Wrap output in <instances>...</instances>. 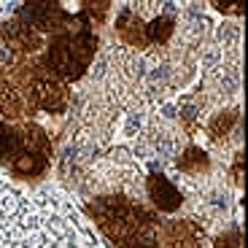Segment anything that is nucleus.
Returning <instances> with one entry per match:
<instances>
[{
	"instance_id": "nucleus-1",
	"label": "nucleus",
	"mask_w": 248,
	"mask_h": 248,
	"mask_svg": "<svg viewBox=\"0 0 248 248\" xmlns=\"http://www.w3.org/2000/svg\"><path fill=\"white\" fill-rule=\"evenodd\" d=\"M94 46H97V38L92 35V30L87 25L78 32L70 30L51 41L44 68L54 78H78L81 70L87 68L89 60L94 57Z\"/></svg>"
},
{
	"instance_id": "nucleus-2",
	"label": "nucleus",
	"mask_w": 248,
	"mask_h": 248,
	"mask_svg": "<svg viewBox=\"0 0 248 248\" xmlns=\"http://www.w3.org/2000/svg\"><path fill=\"white\" fill-rule=\"evenodd\" d=\"M3 38L8 41V46H11V51H35L38 44H41V38H38V32L32 30L30 25H25L22 19H11V22H6L3 25Z\"/></svg>"
},
{
	"instance_id": "nucleus-3",
	"label": "nucleus",
	"mask_w": 248,
	"mask_h": 248,
	"mask_svg": "<svg viewBox=\"0 0 248 248\" xmlns=\"http://www.w3.org/2000/svg\"><path fill=\"white\" fill-rule=\"evenodd\" d=\"M149 194L156 205H159V211H175L181 205V194L173 184H170L165 175H151L149 178Z\"/></svg>"
},
{
	"instance_id": "nucleus-4",
	"label": "nucleus",
	"mask_w": 248,
	"mask_h": 248,
	"mask_svg": "<svg viewBox=\"0 0 248 248\" xmlns=\"http://www.w3.org/2000/svg\"><path fill=\"white\" fill-rule=\"evenodd\" d=\"M173 32V22L168 16H156L149 25V38L151 41H168V35Z\"/></svg>"
},
{
	"instance_id": "nucleus-5",
	"label": "nucleus",
	"mask_w": 248,
	"mask_h": 248,
	"mask_svg": "<svg viewBox=\"0 0 248 248\" xmlns=\"http://www.w3.org/2000/svg\"><path fill=\"white\" fill-rule=\"evenodd\" d=\"M192 165H194V168H197V165H200V168H205V154H202V151H197V149L186 151V159H181V168L189 170Z\"/></svg>"
},
{
	"instance_id": "nucleus-6",
	"label": "nucleus",
	"mask_w": 248,
	"mask_h": 248,
	"mask_svg": "<svg viewBox=\"0 0 248 248\" xmlns=\"http://www.w3.org/2000/svg\"><path fill=\"white\" fill-rule=\"evenodd\" d=\"M218 41H221L224 46H232L237 41V27L235 25H221L218 27Z\"/></svg>"
},
{
	"instance_id": "nucleus-7",
	"label": "nucleus",
	"mask_w": 248,
	"mask_h": 248,
	"mask_svg": "<svg viewBox=\"0 0 248 248\" xmlns=\"http://www.w3.org/2000/svg\"><path fill=\"white\" fill-rule=\"evenodd\" d=\"M232 122H235V111H227L224 116H218V119H216V124H213V135L218 138V135H221V130L227 132V130L232 127Z\"/></svg>"
},
{
	"instance_id": "nucleus-8",
	"label": "nucleus",
	"mask_w": 248,
	"mask_h": 248,
	"mask_svg": "<svg viewBox=\"0 0 248 248\" xmlns=\"http://www.w3.org/2000/svg\"><path fill=\"white\" fill-rule=\"evenodd\" d=\"M221 87H224V92H235V89H237V73H235V70L224 68V73H221Z\"/></svg>"
},
{
	"instance_id": "nucleus-9",
	"label": "nucleus",
	"mask_w": 248,
	"mask_h": 248,
	"mask_svg": "<svg viewBox=\"0 0 248 248\" xmlns=\"http://www.w3.org/2000/svg\"><path fill=\"white\" fill-rule=\"evenodd\" d=\"M140 124H143V116L140 113H130V119H127V135H135V130H140Z\"/></svg>"
},
{
	"instance_id": "nucleus-10",
	"label": "nucleus",
	"mask_w": 248,
	"mask_h": 248,
	"mask_svg": "<svg viewBox=\"0 0 248 248\" xmlns=\"http://www.w3.org/2000/svg\"><path fill=\"white\" fill-rule=\"evenodd\" d=\"M218 11H230V14H243L240 3H216Z\"/></svg>"
},
{
	"instance_id": "nucleus-11",
	"label": "nucleus",
	"mask_w": 248,
	"mask_h": 248,
	"mask_svg": "<svg viewBox=\"0 0 248 248\" xmlns=\"http://www.w3.org/2000/svg\"><path fill=\"white\" fill-rule=\"evenodd\" d=\"M103 73H106V60L100 57V60H97V65H94V68H92V76H94V78H100V76H103Z\"/></svg>"
},
{
	"instance_id": "nucleus-12",
	"label": "nucleus",
	"mask_w": 248,
	"mask_h": 248,
	"mask_svg": "<svg viewBox=\"0 0 248 248\" xmlns=\"http://www.w3.org/2000/svg\"><path fill=\"white\" fill-rule=\"evenodd\" d=\"M216 57H218L216 49H208V51H205V65H213V62H216Z\"/></svg>"
},
{
	"instance_id": "nucleus-13",
	"label": "nucleus",
	"mask_w": 248,
	"mask_h": 248,
	"mask_svg": "<svg viewBox=\"0 0 248 248\" xmlns=\"http://www.w3.org/2000/svg\"><path fill=\"white\" fill-rule=\"evenodd\" d=\"M162 113H165L168 119H173V116H175V108H173V106H165V108H162Z\"/></svg>"
}]
</instances>
